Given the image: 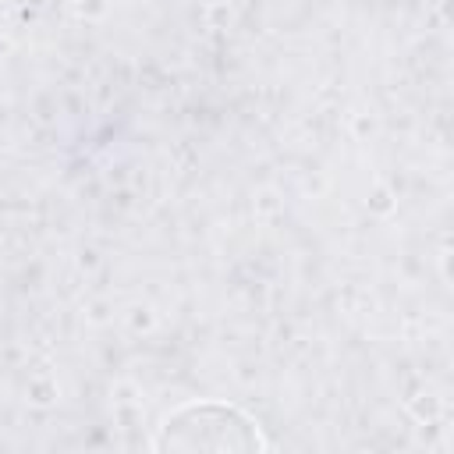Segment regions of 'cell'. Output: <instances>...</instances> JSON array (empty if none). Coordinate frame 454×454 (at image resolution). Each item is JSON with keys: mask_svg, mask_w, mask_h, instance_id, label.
I'll return each instance as SVG.
<instances>
[{"mask_svg": "<svg viewBox=\"0 0 454 454\" xmlns=\"http://www.w3.org/2000/svg\"><path fill=\"white\" fill-rule=\"evenodd\" d=\"M153 447L163 454H255L266 450V440L248 411L227 401H188L163 419Z\"/></svg>", "mask_w": 454, "mask_h": 454, "instance_id": "6da1fadb", "label": "cell"}]
</instances>
